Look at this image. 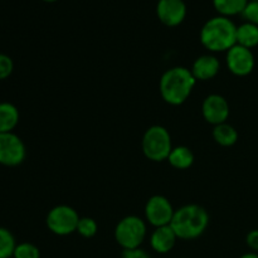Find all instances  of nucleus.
Returning <instances> with one entry per match:
<instances>
[{"label": "nucleus", "instance_id": "nucleus-1", "mask_svg": "<svg viewBox=\"0 0 258 258\" xmlns=\"http://www.w3.org/2000/svg\"><path fill=\"white\" fill-rule=\"evenodd\" d=\"M197 80L190 70L185 67H174L166 71L160 80V93L166 103L179 106L190 96Z\"/></svg>", "mask_w": 258, "mask_h": 258}, {"label": "nucleus", "instance_id": "nucleus-2", "mask_svg": "<svg viewBox=\"0 0 258 258\" xmlns=\"http://www.w3.org/2000/svg\"><path fill=\"white\" fill-rule=\"evenodd\" d=\"M201 42L211 52H224L237 44V27L229 18L214 17L203 25Z\"/></svg>", "mask_w": 258, "mask_h": 258}, {"label": "nucleus", "instance_id": "nucleus-3", "mask_svg": "<svg viewBox=\"0 0 258 258\" xmlns=\"http://www.w3.org/2000/svg\"><path fill=\"white\" fill-rule=\"evenodd\" d=\"M209 223V214L198 204H186L176 209L170 227L180 239H194L206 232Z\"/></svg>", "mask_w": 258, "mask_h": 258}, {"label": "nucleus", "instance_id": "nucleus-4", "mask_svg": "<svg viewBox=\"0 0 258 258\" xmlns=\"http://www.w3.org/2000/svg\"><path fill=\"white\" fill-rule=\"evenodd\" d=\"M141 145H143L144 155L149 160L156 163L168 160L173 150L170 134L164 126L160 125H154L145 131Z\"/></svg>", "mask_w": 258, "mask_h": 258}, {"label": "nucleus", "instance_id": "nucleus-5", "mask_svg": "<svg viewBox=\"0 0 258 258\" xmlns=\"http://www.w3.org/2000/svg\"><path fill=\"white\" fill-rule=\"evenodd\" d=\"M146 237V224L136 216L125 217L115 228V239L123 249L139 248Z\"/></svg>", "mask_w": 258, "mask_h": 258}, {"label": "nucleus", "instance_id": "nucleus-6", "mask_svg": "<svg viewBox=\"0 0 258 258\" xmlns=\"http://www.w3.org/2000/svg\"><path fill=\"white\" fill-rule=\"evenodd\" d=\"M45 222L52 233L57 236H68L77 231L80 217L72 207L57 206L50 209Z\"/></svg>", "mask_w": 258, "mask_h": 258}, {"label": "nucleus", "instance_id": "nucleus-7", "mask_svg": "<svg viewBox=\"0 0 258 258\" xmlns=\"http://www.w3.org/2000/svg\"><path fill=\"white\" fill-rule=\"evenodd\" d=\"M25 145L14 133L0 134V164L5 166H17L24 161Z\"/></svg>", "mask_w": 258, "mask_h": 258}, {"label": "nucleus", "instance_id": "nucleus-8", "mask_svg": "<svg viewBox=\"0 0 258 258\" xmlns=\"http://www.w3.org/2000/svg\"><path fill=\"white\" fill-rule=\"evenodd\" d=\"M174 211L170 201L163 196H154L148 201L145 206V216L150 224L155 228L169 226L173 219Z\"/></svg>", "mask_w": 258, "mask_h": 258}, {"label": "nucleus", "instance_id": "nucleus-9", "mask_svg": "<svg viewBox=\"0 0 258 258\" xmlns=\"http://www.w3.org/2000/svg\"><path fill=\"white\" fill-rule=\"evenodd\" d=\"M227 67L233 75L244 77L248 76L254 68V55L251 49L236 44L227 50Z\"/></svg>", "mask_w": 258, "mask_h": 258}, {"label": "nucleus", "instance_id": "nucleus-10", "mask_svg": "<svg viewBox=\"0 0 258 258\" xmlns=\"http://www.w3.org/2000/svg\"><path fill=\"white\" fill-rule=\"evenodd\" d=\"M202 112L207 122L217 126L224 123L229 116V105L221 95H209L202 105Z\"/></svg>", "mask_w": 258, "mask_h": 258}, {"label": "nucleus", "instance_id": "nucleus-11", "mask_svg": "<svg viewBox=\"0 0 258 258\" xmlns=\"http://www.w3.org/2000/svg\"><path fill=\"white\" fill-rule=\"evenodd\" d=\"M156 14L166 27H176L185 19L186 5L183 0H159Z\"/></svg>", "mask_w": 258, "mask_h": 258}, {"label": "nucleus", "instance_id": "nucleus-12", "mask_svg": "<svg viewBox=\"0 0 258 258\" xmlns=\"http://www.w3.org/2000/svg\"><path fill=\"white\" fill-rule=\"evenodd\" d=\"M219 68L221 63L218 58L212 54H204L197 58L190 71L197 81H208L218 75Z\"/></svg>", "mask_w": 258, "mask_h": 258}, {"label": "nucleus", "instance_id": "nucleus-13", "mask_svg": "<svg viewBox=\"0 0 258 258\" xmlns=\"http://www.w3.org/2000/svg\"><path fill=\"white\" fill-rule=\"evenodd\" d=\"M178 239L175 232L169 226H163L155 228L150 237L151 248L158 253H168L175 246V242Z\"/></svg>", "mask_w": 258, "mask_h": 258}, {"label": "nucleus", "instance_id": "nucleus-14", "mask_svg": "<svg viewBox=\"0 0 258 258\" xmlns=\"http://www.w3.org/2000/svg\"><path fill=\"white\" fill-rule=\"evenodd\" d=\"M19 122V111L13 103L0 102V134L13 133Z\"/></svg>", "mask_w": 258, "mask_h": 258}, {"label": "nucleus", "instance_id": "nucleus-15", "mask_svg": "<svg viewBox=\"0 0 258 258\" xmlns=\"http://www.w3.org/2000/svg\"><path fill=\"white\" fill-rule=\"evenodd\" d=\"M168 161L173 168L184 170V169H188L193 165L194 154L186 146H176V148H173V150H171Z\"/></svg>", "mask_w": 258, "mask_h": 258}, {"label": "nucleus", "instance_id": "nucleus-16", "mask_svg": "<svg viewBox=\"0 0 258 258\" xmlns=\"http://www.w3.org/2000/svg\"><path fill=\"white\" fill-rule=\"evenodd\" d=\"M237 44L248 49L258 45V25L252 23H243L237 27Z\"/></svg>", "mask_w": 258, "mask_h": 258}, {"label": "nucleus", "instance_id": "nucleus-17", "mask_svg": "<svg viewBox=\"0 0 258 258\" xmlns=\"http://www.w3.org/2000/svg\"><path fill=\"white\" fill-rule=\"evenodd\" d=\"M213 139L221 146L228 148V146H233L237 143V140H238V133H237V130L233 126L224 122L221 123V125L214 126Z\"/></svg>", "mask_w": 258, "mask_h": 258}, {"label": "nucleus", "instance_id": "nucleus-18", "mask_svg": "<svg viewBox=\"0 0 258 258\" xmlns=\"http://www.w3.org/2000/svg\"><path fill=\"white\" fill-rule=\"evenodd\" d=\"M249 0H213V5L222 17L242 14Z\"/></svg>", "mask_w": 258, "mask_h": 258}, {"label": "nucleus", "instance_id": "nucleus-19", "mask_svg": "<svg viewBox=\"0 0 258 258\" xmlns=\"http://www.w3.org/2000/svg\"><path fill=\"white\" fill-rule=\"evenodd\" d=\"M15 247H17V243H15V238L12 232L0 227V258L13 257Z\"/></svg>", "mask_w": 258, "mask_h": 258}, {"label": "nucleus", "instance_id": "nucleus-20", "mask_svg": "<svg viewBox=\"0 0 258 258\" xmlns=\"http://www.w3.org/2000/svg\"><path fill=\"white\" fill-rule=\"evenodd\" d=\"M13 257L14 258H40V252L37 246H34L33 243L24 242V243L17 244Z\"/></svg>", "mask_w": 258, "mask_h": 258}, {"label": "nucleus", "instance_id": "nucleus-21", "mask_svg": "<svg viewBox=\"0 0 258 258\" xmlns=\"http://www.w3.org/2000/svg\"><path fill=\"white\" fill-rule=\"evenodd\" d=\"M97 228L98 227L95 219L88 218V217H83V218H80L77 231L76 232H78V233L82 237H85V238H91V237H93L97 233Z\"/></svg>", "mask_w": 258, "mask_h": 258}, {"label": "nucleus", "instance_id": "nucleus-22", "mask_svg": "<svg viewBox=\"0 0 258 258\" xmlns=\"http://www.w3.org/2000/svg\"><path fill=\"white\" fill-rule=\"evenodd\" d=\"M242 17L246 19L247 23L258 25V2L257 0H249L244 10L242 12Z\"/></svg>", "mask_w": 258, "mask_h": 258}, {"label": "nucleus", "instance_id": "nucleus-23", "mask_svg": "<svg viewBox=\"0 0 258 258\" xmlns=\"http://www.w3.org/2000/svg\"><path fill=\"white\" fill-rule=\"evenodd\" d=\"M14 71V62L7 54L0 53V81L7 80Z\"/></svg>", "mask_w": 258, "mask_h": 258}, {"label": "nucleus", "instance_id": "nucleus-24", "mask_svg": "<svg viewBox=\"0 0 258 258\" xmlns=\"http://www.w3.org/2000/svg\"><path fill=\"white\" fill-rule=\"evenodd\" d=\"M122 258H151L149 256V253L144 249L139 248L134 249H123L122 252Z\"/></svg>", "mask_w": 258, "mask_h": 258}, {"label": "nucleus", "instance_id": "nucleus-25", "mask_svg": "<svg viewBox=\"0 0 258 258\" xmlns=\"http://www.w3.org/2000/svg\"><path fill=\"white\" fill-rule=\"evenodd\" d=\"M246 243L249 248L253 249L254 252H258V229H253L247 234Z\"/></svg>", "mask_w": 258, "mask_h": 258}, {"label": "nucleus", "instance_id": "nucleus-26", "mask_svg": "<svg viewBox=\"0 0 258 258\" xmlns=\"http://www.w3.org/2000/svg\"><path fill=\"white\" fill-rule=\"evenodd\" d=\"M239 258H258V254L256 252H249V253L243 254V256H241Z\"/></svg>", "mask_w": 258, "mask_h": 258}, {"label": "nucleus", "instance_id": "nucleus-27", "mask_svg": "<svg viewBox=\"0 0 258 258\" xmlns=\"http://www.w3.org/2000/svg\"><path fill=\"white\" fill-rule=\"evenodd\" d=\"M44 2H47V3H53V2H57V0H44Z\"/></svg>", "mask_w": 258, "mask_h": 258}, {"label": "nucleus", "instance_id": "nucleus-28", "mask_svg": "<svg viewBox=\"0 0 258 258\" xmlns=\"http://www.w3.org/2000/svg\"><path fill=\"white\" fill-rule=\"evenodd\" d=\"M257 2H258V0H257Z\"/></svg>", "mask_w": 258, "mask_h": 258}]
</instances>
